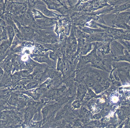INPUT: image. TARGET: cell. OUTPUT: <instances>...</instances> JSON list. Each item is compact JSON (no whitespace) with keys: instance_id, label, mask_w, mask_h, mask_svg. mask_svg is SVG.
I'll use <instances>...</instances> for the list:
<instances>
[{"instance_id":"cell-1","label":"cell","mask_w":130,"mask_h":128,"mask_svg":"<svg viewBox=\"0 0 130 128\" xmlns=\"http://www.w3.org/2000/svg\"><path fill=\"white\" fill-rule=\"evenodd\" d=\"M110 47L116 56L123 55L125 48L118 41L116 40L111 41L110 42Z\"/></svg>"},{"instance_id":"cell-2","label":"cell","mask_w":130,"mask_h":128,"mask_svg":"<svg viewBox=\"0 0 130 128\" xmlns=\"http://www.w3.org/2000/svg\"><path fill=\"white\" fill-rule=\"evenodd\" d=\"M35 8L41 12L45 16L48 18H52L56 16V14L49 10L47 7L44 4H36L35 6Z\"/></svg>"},{"instance_id":"cell-3","label":"cell","mask_w":130,"mask_h":128,"mask_svg":"<svg viewBox=\"0 0 130 128\" xmlns=\"http://www.w3.org/2000/svg\"><path fill=\"white\" fill-rule=\"evenodd\" d=\"M38 25L43 27H50L56 24L55 20L52 18H45L39 19L37 21Z\"/></svg>"},{"instance_id":"cell-4","label":"cell","mask_w":130,"mask_h":128,"mask_svg":"<svg viewBox=\"0 0 130 128\" xmlns=\"http://www.w3.org/2000/svg\"><path fill=\"white\" fill-rule=\"evenodd\" d=\"M20 31L25 39L26 37L31 39L33 37L35 32L34 30L32 28L27 27H22Z\"/></svg>"},{"instance_id":"cell-5","label":"cell","mask_w":130,"mask_h":128,"mask_svg":"<svg viewBox=\"0 0 130 128\" xmlns=\"http://www.w3.org/2000/svg\"><path fill=\"white\" fill-rule=\"evenodd\" d=\"M82 30L84 33L91 35L96 34L100 33H103L105 31V30L102 29L90 28L87 27L82 28Z\"/></svg>"},{"instance_id":"cell-6","label":"cell","mask_w":130,"mask_h":128,"mask_svg":"<svg viewBox=\"0 0 130 128\" xmlns=\"http://www.w3.org/2000/svg\"><path fill=\"white\" fill-rule=\"evenodd\" d=\"M130 8V3L129 2L125 3L124 4L117 6L114 8V11L117 14H118L121 13L123 11L127 10Z\"/></svg>"},{"instance_id":"cell-7","label":"cell","mask_w":130,"mask_h":128,"mask_svg":"<svg viewBox=\"0 0 130 128\" xmlns=\"http://www.w3.org/2000/svg\"><path fill=\"white\" fill-rule=\"evenodd\" d=\"M44 2L47 6V8L49 10H56L61 7V4H58L52 1H44Z\"/></svg>"},{"instance_id":"cell-8","label":"cell","mask_w":130,"mask_h":128,"mask_svg":"<svg viewBox=\"0 0 130 128\" xmlns=\"http://www.w3.org/2000/svg\"><path fill=\"white\" fill-rule=\"evenodd\" d=\"M7 31L9 41L10 44H11L15 36L14 29L13 26L8 25L7 26Z\"/></svg>"},{"instance_id":"cell-9","label":"cell","mask_w":130,"mask_h":128,"mask_svg":"<svg viewBox=\"0 0 130 128\" xmlns=\"http://www.w3.org/2000/svg\"><path fill=\"white\" fill-rule=\"evenodd\" d=\"M12 63L10 59L8 58L6 59L4 61L3 63L4 73H10V70L12 68Z\"/></svg>"},{"instance_id":"cell-10","label":"cell","mask_w":130,"mask_h":128,"mask_svg":"<svg viewBox=\"0 0 130 128\" xmlns=\"http://www.w3.org/2000/svg\"><path fill=\"white\" fill-rule=\"evenodd\" d=\"M92 43L91 42L86 43L85 44L82 49L81 50V54L83 55H85L89 53L92 49Z\"/></svg>"},{"instance_id":"cell-11","label":"cell","mask_w":130,"mask_h":128,"mask_svg":"<svg viewBox=\"0 0 130 128\" xmlns=\"http://www.w3.org/2000/svg\"><path fill=\"white\" fill-rule=\"evenodd\" d=\"M18 96L15 94H12L9 96L7 102L10 105L15 106L18 102Z\"/></svg>"},{"instance_id":"cell-12","label":"cell","mask_w":130,"mask_h":128,"mask_svg":"<svg viewBox=\"0 0 130 128\" xmlns=\"http://www.w3.org/2000/svg\"><path fill=\"white\" fill-rule=\"evenodd\" d=\"M10 43L9 41H4L0 45V52H7Z\"/></svg>"},{"instance_id":"cell-13","label":"cell","mask_w":130,"mask_h":128,"mask_svg":"<svg viewBox=\"0 0 130 128\" xmlns=\"http://www.w3.org/2000/svg\"><path fill=\"white\" fill-rule=\"evenodd\" d=\"M38 82L35 81H30L28 83H27L25 86L24 88L25 89L28 90L32 89L35 88L36 87H38Z\"/></svg>"},{"instance_id":"cell-14","label":"cell","mask_w":130,"mask_h":128,"mask_svg":"<svg viewBox=\"0 0 130 128\" xmlns=\"http://www.w3.org/2000/svg\"><path fill=\"white\" fill-rule=\"evenodd\" d=\"M110 42H108L101 47L100 49V50L101 52L104 54L108 53L110 50Z\"/></svg>"},{"instance_id":"cell-15","label":"cell","mask_w":130,"mask_h":128,"mask_svg":"<svg viewBox=\"0 0 130 128\" xmlns=\"http://www.w3.org/2000/svg\"><path fill=\"white\" fill-rule=\"evenodd\" d=\"M64 64L62 59L59 57L57 62V70L61 71H63L64 69Z\"/></svg>"},{"instance_id":"cell-16","label":"cell","mask_w":130,"mask_h":128,"mask_svg":"<svg viewBox=\"0 0 130 128\" xmlns=\"http://www.w3.org/2000/svg\"><path fill=\"white\" fill-rule=\"evenodd\" d=\"M85 92H86V90L84 87H83L82 86L79 87L78 90V96L80 99L83 97L84 96L85 94Z\"/></svg>"},{"instance_id":"cell-17","label":"cell","mask_w":130,"mask_h":128,"mask_svg":"<svg viewBox=\"0 0 130 128\" xmlns=\"http://www.w3.org/2000/svg\"><path fill=\"white\" fill-rule=\"evenodd\" d=\"M29 74V72L28 71H26V70L22 71L21 72H18V73H15L14 74V75L18 76L21 77H27L28 76Z\"/></svg>"},{"instance_id":"cell-18","label":"cell","mask_w":130,"mask_h":128,"mask_svg":"<svg viewBox=\"0 0 130 128\" xmlns=\"http://www.w3.org/2000/svg\"><path fill=\"white\" fill-rule=\"evenodd\" d=\"M58 12H60V13L62 14L63 15L67 14L68 13V9L66 7L63 6V7H61L58 8L57 10Z\"/></svg>"},{"instance_id":"cell-19","label":"cell","mask_w":130,"mask_h":128,"mask_svg":"<svg viewBox=\"0 0 130 128\" xmlns=\"http://www.w3.org/2000/svg\"><path fill=\"white\" fill-rule=\"evenodd\" d=\"M33 114L30 110H28L25 113L24 115V119L26 121H29L32 118Z\"/></svg>"},{"instance_id":"cell-20","label":"cell","mask_w":130,"mask_h":128,"mask_svg":"<svg viewBox=\"0 0 130 128\" xmlns=\"http://www.w3.org/2000/svg\"><path fill=\"white\" fill-rule=\"evenodd\" d=\"M49 108L47 106L44 107L42 110L43 117V118H46L48 114Z\"/></svg>"},{"instance_id":"cell-21","label":"cell","mask_w":130,"mask_h":128,"mask_svg":"<svg viewBox=\"0 0 130 128\" xmlns=\"http://www.w3.org/2000/svg\"><path fill=\"white\" fill-rule=\"evenodd\" d=\"M24 18L27 20L31 21L32 20L33 16L31 13L30 12H27L24 14Z\"/></svg>"},{"instance_id":"cell-22","label":"cell","mask_w":130,"mask_h":128,"mask_svg":"<svg viewBox=\"0 0 130 128\" xmlns=\"http://www.w3.org/2000/svg\"><path fill=\"white\" fill-rule=\"evenodd\" d=\"M11 80H12V83H15L18 82L20 81L21 77L18 76L12 75L11 77Z\"/></svg>"},{"instance_id":"cell-23","label":"cell","mask_w":130,"mask_h":128,"mask_svg":"<svg viewBox=\"0 0 130 128\" xmlns=\"http://www.w3.org/2000/svg\"><path fill=\"white\" fill-rule=\"evenodd\" d=\"M45 47L49 49L52 50H55L56 49V46L54 44H46L45 45Z\"/></svg>"},{"instance_id":"cell-24","label":"cell","mask_w":130,"mask_h":128,"mask_svg":"<svg viewBox=\"0 0 130 128\" xmlns=\"http://www.w3.org/2000/svg\"><path fill=\"white\" fill-rule=\"evenodd\" d=\"M44 74V73H38L35 76L34 79H35L36 80H41V79H42L43 77Z\"/></svg>"},{"instance_id":"cell-25","label":"cell","mask_w":130,"mask_h":128,"mask_svg":"<svg viewBox=\"0 0 130 128\" xmlns=\"http://www.w3.org/2000/svg\"><path fill=\"white\" fill-rule=\"evenodd\" d=\"M81 59L84 62H88L90 61V58L88 56H83L81 57Z\"/></svg>"},{"instance_id":"cell-26","label":"cell","mask_w":130,"mask_h":128,"mask_svg":"<svg viewBox=\"0 0 130 128\" xmlns=\"http://www.w3.org/2000/svg\"><path fill=\"white\" fill-rule=\"evenodd\" d=\"M4 75V71L2 67L0 66V81L2 80Z\"/></svg>"},{"instance_id":"cell-27","label":"cell","mask_w":130,"mask_h":128,"mask_svg":"<svg viewBox=\"0 0 130 128\" xmlns=\"http://www.w3.org/2000/svg\"><path fill=\"white\" fill-rule=\"evenodd\" d=\"M72 105L74 106V108H80V102L78 100L75 101L72 103Z\"/></svg>"},{"instance_id":"cell-28","label":"cell","mask_w":130,"mask_h":128,"mask_svg":"<svg viewBox=\"0 0 130 128\" xmlns=\"http://www.w3.org/2000/svg\"><path fill=\"white\" fill-rule=\"evenodd\" d=\"M50 81L49 80H47L43 84H42L41 85V89L44 88H46L48 86V84H49Z\"/></svg>"},{"instance_id":"cell-29","label":"cell","mask_w":130,"mask_h":128,"mask_svg":"<svg viewBox=\"0 0 130 128\" xmlns=\"http://www.w3.org/2000/svg\"><path fill=\"white\" fill-rule=\"evenodd\" d=\"M7 90H0V96L8 94Z\"/></svg>"},{"instance_id":"cell-30","label":"cell","mask_w":130,"mask_h":128,"mask_svg":"<svg viewBox=\"0 0 130 128\" xmlns=\"http://www.w3.org/2000/svg\"><path fill=\"white\" fill-rule=\"evenodd\" d=\"M50 57L51 59H54V60H56L57 59V56L56 54L55 53H52L50 54Z\"/></svg>"},{"instance_id":"cell-31","label":"cell","mask_w":130,"mask_h":128,"mask_svg":"<svg viewBox=\"0 0 130 128\" xmlns=\"http://www.w3.org/2000/svg\"><path fill=\"white\" fill-rule=\"evenodd\" d=\"M94 81L93 80H90L87 81L86 84L88 87H91L92 85H94Z\"/></svg>"},{"instance_id":"cell-32","label":"cell","mask_w":130,"mask_h":128,"mask_svg":"<svg viewBox=\"0 0 130 128\" xmlns=\"http://www.w3.org/2000/svg\"><path fill=\"white\" fill-rule=\"evenodd\" d=\"M83 111L84 112L85 115H87L88 116H90L91 115V113L90 112H89V111H88V110L84 108L83 109Z\"/></svg>"},{"instance_id":"cell-33","label":"cell","mask_w":130,"mask_h":128,"mask_svg":"<svg viewBox=\"0 0 130 128\" xmlns=\"http://www.w3.org/2000/svg\"><path fill=\"white\" fill-rule=\"evenodd\" d=\"M4 33V29L2 26L0 27V36H2Z\"/></svg>"},{"instance_id":"cell-34","label":"cell","mask_w":130,"mask_h":128,"mask_svg":"<svg viewBox=\"0 0 130 128\" xmlns=\"http://www.w3.org/2000/svg\"><path fill=\"white\" fill-rule=\"evenodd\" d=\"M16 87L17 89H22L24 87L22 84H20L17 85Z\"/></svg>"},{"instance_id":"cell-35","label":"cell","mask_w":130,"mask_h":128,"mask_svg":"<svg viewBox=\"0 0 130 128\" xmlns=\"http://www.w3.org/2000/svg\"><path fill=\"white\" fill-rule=\"evenodd\" d=\"M66 111H63V112H62L60 114V116L61 117H63L65 115V114H66Z\"/></svg>"},{"instance_id":"cell-36","label":"cell","mask_w":130,"mask_h":128,"mask_svg":"<svg viewBox=\"0 0 130 128\" xmlns=\"http://www.w3.org/2000/svg\"><path fill=\"white\" fill-rule=\"evenodd\" d=\"M36 93H37V94H41V93H42L41 89L38 88L37 89Z\"/></svg>"},{"instance_id":"cell-37","label":"cell","mask_w":130,"mask_h":128,"mask_svg":"<svg viewBox=\"0 0 130 128\" xmlns=\"http://www.w3.org/2000/svg\"><path fill=\"white\" fill-rule=\"evenodd\" d=\"M20 68H21V70L24 69L26 68V65L24 63H23V64H22L21 65Z\"/></svg>"},{"instance_id":"cell-38","label":"cell","mask_w":130,"mask_h":128,"mask_svg":"<svg viewBox=\"0 0 130 128\" xmlns=\"http://www.w3.org/2000/svg\"><path fill=\"white\" fill-rule=\"evenodd\" d=\"M4 122H5V121L0 119V126L3 125L4 124Z\"/></svg>"},{"instance_id":"cell-39","label":"cell","mask_w":130,"mask_h":128,"mask_svg":"<svg viewBox=\"0 0 130 128\" xmlns=\"http://www.w3.org/2000/svg\"><path fill=\"white\" fill-rule=\"evenodd\" d=\"M96 87V88H97V87ZM99 87H98V89H99ZM98 89V90H99V89ZM97 89H96V90H97Z\"/></svg>"}]
</instances>
